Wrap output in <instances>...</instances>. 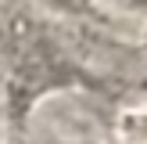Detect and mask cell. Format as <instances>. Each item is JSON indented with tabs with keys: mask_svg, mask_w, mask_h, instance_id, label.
<instances>
[{
	"mask_svg": "<svg viewBox=\"0 0 147 144\" xmlns=\"http://www.w3.org/2000/svg\"><path fill=\"white\" fill-rule=\"evenodd\" d=\"M47 4L65 14H93V0H47Z\"/></svg>",
	"mask_w": 147,
	"mask_h": 144,
	"instance_id": "1",
	"label": "cell"
},
{
	"mask_svg": "<svg viewBox=\"0 0 147 144\" xmlns=\"http://www.w3.org/2000/svg\"><path fill=\"white\" fill-rule=\"evenodd\" d=\"M111 4L126 7V11H140V14H147V0H111Z\"/></svg>",
	"mask_w": 147,
	"mask_h": 144,
	"instance_id": "2",
	"label": "cell"
}]
</instances>
